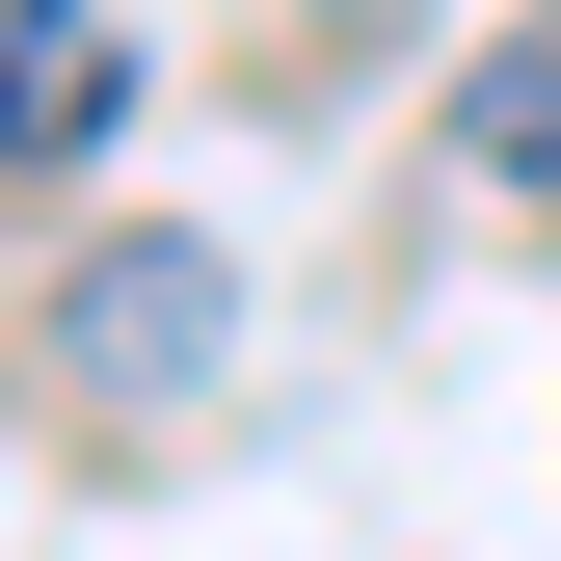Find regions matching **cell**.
I'll return each mask as SVG.
<instances>
[{
  "label": "cell",
  "instance_id": "obj_2",
  "mask_svg": "<svg viewBox=\"0 0 561 561\" xmlns=\"http://www.w3.org/2000/svg\"><path fill=\"white\" fill-rule=\"evenodd\" d=\"M107 107H134V27H107V0H0V187L107 161Z\"/></svg>",
  "mask_w": 561,
  "mask_h": 561
},
{
  "label": "cell",
  "instance_id": "obj_1",
  "mask_svg": "<svg viewBox=\"0 0 561 561\" xmlns=\"http://www.w3.org/2000/svg\"><path fill=\"white\" fill-rule=\"evenodd\" d=\"M54 347H81V401H215V347H241V267H215V241H107L81 295H54Z\"/></svg>",
  "mask_w": 561,
  "mask_h": 561
},
{
  "label": "cell",
  "instance_id": "obj_3",
  "mask_svg": "<svg viewBox=\"0 0 561 561\" xmlns=\"http://www.w3.org/2000/svg\"><path fill=\"white\" fill-rule=\"evenodd\" d=\"M455 161L508 187V215H561V0H535V27L481 54V81H455Z\"/></svg>",
  "mask_w": 561,
  "mask_h": 561
}]
</instances>
